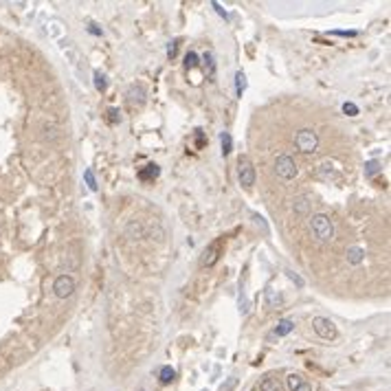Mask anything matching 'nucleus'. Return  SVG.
Masks as SVG:
<instances>
[{
    "mask_svg": "<svg viewBox=\"0 0 391 391\" xmlns=\"http://www.w3.org/2000/svg\"><path fill=\"white\" fill-rule=\"evenodd\" d=\"M310 228H312V233L321 242H330L334 238V224H332V220L326 216V213H314V216L310 218Z\"/></svg>",
    "mask_w": 391,
    "mask_h": 391,
    "instance_id": "1",
    "label": "nucleus"
},
{
    "mask_svg": "<svg viewBox=\"0 0 391 391\" xmlns=\"http://www.w3.org/2000/svg\"><path fill=\"white\" fill-rule=\"evenodd\" d=\"M294 145H297V150L304 152V154H314L319 150V136H316L314 130L304 128L294 134Z\"/></svg>",
    "mask_w": 391,
    "mask_h": 391,
    "instance_id": "2",
    "label": "nucleus"
},
{
    "mask_svg": "<svg viewBox=\"0 0 391 391\" xmlns=\"http://www.w3.org/2000/svg\"><path fill=\"white\" fill-rule=\"evenodd\" d=\"M275 172L282 180H292L294 176L299 174V167L290 154H282V156H277V160H275Z\"/></svg>",
    "mask_w": 391,
    "mask_h": 391,
    "instance_id": "3",
    "label": "nucleus"
},
{
    "mask_svg": "<svg viewBox=\"0 0 391 391\" xmlns=\"http://www.w3.org/2000/svg\"><path fill=\"white\" fill-rule=\"evenodd\" d=\"M312 328L316 332V336H321L323 341H334L336 338V326L330 319H326V316H314Z\"/></svg>",
    "mask_w": 391,
    "mask_h": 391,
    "instance_id": "4",
    "label": "nucleus"
},
{
    "mask_svg": "<svg viewBox=\"0 0 391 391\" xmlns=\"http://www.w3.org/2000/svg\"><path fill=\"white\" fill-rule=\"evenodd\" d=\"M238 176H240V185L244 187V189H250V187L255 185V167L250 165V160L246 156H240Z\"/></svg>",
    "mask_w": 391,
    "mask_h": 391,
    "instance_id": "5",
    "label": "nucleus"
},
{
    "mask_svg": "<svg viewBox=\"0 0 391 391\" xmlns=\"http://www.w3.org/2000/svg\"><path fill=\"white\" fill-rule=\"evenodd\" d=\"M53 292H55V297L57 299H66V297H71L73 292H75V279H73L71 275H60L53 282Z\"/></svg>",
    "mask_w": 391,
    "mask_h": 391,
    "instance_id": "6",
    "label": "nucleus"
},
{
    "mask_svg": "<svg viewBox=\"0 0 391 391\" xmlns=\"http://www.w3.org/2000/svg\"><path fill=\"white\" fill-rule=\"evenodd\" d=\"M220 248H222V242L216 240V242H213V244H211L209 248L204 250V255H202V260H200V264H202L204 268H211L213 264H216V262L220 260Z\"/></svg>",
    "mask_w": 391,
    "mask_h": 391,
    "instance_id": "7",
    "label": "nucleus"
},
{
    "mask_svg": "<svg viewBox=\"0 0 391 391\" xmlns=\"http://www.w3.org/2000/svg\"><path fill=\"white\" fill-rule=\"evenodd\" d=\"M128 103L130 106H139V108L145 103V88L141 84H132L128 88Z\"/></svg>",
    "mask_w": 391,
    "mask_h": 391,
    "instance_id": "8",
    "label": "nucleus"
},
{
    "mask_svg": "<svg viewBox=\"0 0 391 391\" xmlns=\"http://www.w3.org/2000/svg\"><path fill=\"white\" fill-rule=\"evenodd\" d=\"M160 174V169H158V165H154V163H147L141 172H139V180H143V182H150V180H154L156 176Z\"/></svg>",
    "mask_w": 391,
    "mask_h": 391,
    "instance_id": "9",
    "label": "nucleus"
},
{
    "mask_svg": "<svg viewBox=\"0 0 391 391\" xmlns=\"http://www.w3.org/2000/svg\"><path fill=\"white\" fill-rule=\"evenodd\" d=\"M257 391H282V385H279L277 378L266 376V378H262L260 382H257Z\"/></svg>",
    "mask_w": 391,
    "mask_h": 391,
    "instance_id": "10",
    "label": "nucleus"
},
{
    "mask_svg": "<svg viewBox=\"0 0 391 391\" xmlns=\"http://www.w3.org/2000/svg\"><path fill=\"white\" fill-rule=\"evenodd\" d=\"M363 260H365V250H363V248H358V246L348 248V262H350V264H354V266H356V264H360Z\"/></svg>",
    "mask_w": 391,
    "mask_h": 391,
    "instance_id": "11",
    "label": "nucleus"
},
{
    "mask_svg": "<svg viewBox=\"0 0 391 391\" xmlns=\"http://www.w3.org/2000/svg\"><path fill=\"white\" fill-rule=\"evenodd\" d=\"M282 294L279 292H275V288H266V304L270 306V308H279L282 306Z\"/></svg>",
    "mask_w": 391,
    "mask_h": 391,
    "instance_id": "12",
    "label": "nucleus"
},
{
    "mask_svg": "<svg viewBox=\"0 0 391 391\" xmlns=\"http://www.w3.org/2000/svg\"><path fill=\"white\" fill-rule=\"evenodd\" d=\"M292 328H294V323H292L290 319H284V321L275 328V332H272V334H275V336H286V334H290V332H292Z\"/></svg>",
    "mask_w": 391,
    "mask_h": 391,
    "instance_id": "13",
    "label": "nucleus"
},
{
    "mask_svg": "<svg viewBox=\"0 0 391 391\" xmlns=\"http://www.w3.org/2000/svg\"><path fill=\"white\" fill-rule=\"evenodd\" d=\"M176 378V372H174V367H169V365H165L163 370H160V374H158V380L163 382V385H169Z\"/></svg>",
    "mask_w": 391,
    "mask_h": 391,
    "instance_id": "14",
    "label": "nucleus"
},
{
    "mask_svg": "<svg viewBox=\"0 0 391 391\" xmlns=\"http://www.w3.org/2000/svg\"><path fill=\"white\" fill-rule=\"evenodd\" d=\"M220 143H222V154H224V156H228V154H231V150H233V139H231V134H228V132H222V134H220Z\"/></svg>",
    "mask_w": 391,
    "mask_h": 391,
    "instance_id": "15",
    "label": "nucleus"
},
{
    "mask_svg": "<svg viewBox=\"0 0 391 391\" xmlns=\"http://www.w3.org/2000/svg\"><path fill=\"white\" fill-rule=\"evenodd\" d=\"M204 68H206V75H209L213 79V75H216V60H213V55L211 53H204Z\"/></svg>",
    "mask_w": 391,
    "mask_h": 391,
    "instance_id": "16",
    "label": "nucleus"
},
{
    "mask_svg": "<svg viewBox=\"0 0 391 391\" xmlns=\"http://www.w3.org/2000/svg\"><path fill=\"white\" fill-rule=\"evenodd\" d=\"M235 90H238L240 97H242V93L246 90V75L242 71H238V75H235Z\"/></svg>",
    "mask_w": 391,
    "mask_h": 391,
    "instance_id": "17",
    "label": "nucleus"
},
{
    "mask_svg": "<svg viewBox=\"0 0 391 391\" xmlns=\"http://www.w3.org/2000/svg\"><path fill=\"white\" fill-rule=\"evenodd\" d=\"M95 88H97L99 93H103L108 88V82H106V75L103 73H99V71H95Z\"/></svg>",
    "mask_w": 391,
    "mask_h": 391,
    "instance_id": "18",
    "label": "nucleus"
},
{
    "mask_svg": "<svg viewBox=\"0 0 391 391\" xmlns=\"http://www.w3.org/2000/svg\"><path fill=\"white\" fill-rule=\"evenodd\" d=\"M84 180H86L88 189H90V191H97V180H95V172H93L90 167H88L86 172H84Z\"/></svg>",
    "mask_w": 391,
    "mask_h": 391,
    "instance_id": "19",
    "label": "nucleus"
},
{
    "mask_svg": "<svg viewBox=\"0 0 391 391\" xmlns=\"http://www.w3.org/2000/svg\"><path fill=\"white\" fill-rule=\"evenodd\" d=\"M286 382H288V389H290V391H297V387L301 385V382H304V376H301V374H290Z\"/></svg>",
    "mask_w": 391,
    "mask_h": 391,
    "instance_id": "20",
    "label": "nucleus"
},
{
    "mask_svg": "<svg viewBox=\"0 0 391 391\" xmlns=\"http://www.w3.org/2000/svg\"><path fill=\"white\" fill-rule=\"evenodd\" d=\"M198 66V55L194 53V51H189V53L185 55V68L189 71V68H196Z\"/></svg>",
    "mask_w": 391,
    "mask_h": 391,
    "instance_id": "21",
    "label": "nucleus"
},
{
    "mask_svg": "<svg viewBox=\"0 0 391 391\" xmlns=\"http://www.w3.org/2000/svg\"><path fill=\"white\" fill-rule=\"evenodd\" d=\"M308 204H310L308 198H297V200H294V211H297V213H306Z\"/></svg>",
    "mask_w": 391,
    "mask_h": 391,
    "instance_id": "22",
    "label": "nucleus"
},
{
    "mask_svg": "<svg viewBox=\"0 0 391 391\" xmlns=\"http://www.w3.org/2000/svg\"><path fill=\"white\" fill-rule=\"evenodd\" d=\"M380 172V165L376 163V160H370V163L365 165V176H376Z\"/></svg>",
    "mask_w": 391,
    "mask_h": 391,
    "instance_id": "23",
    "label": "nucleus"
},
{
    "mask_svg": "<svg viewBox=\"0 0 391 391\" xmlns=\"http://www.w3.org/2000/svg\"><path fill=\"white\" fill-rule=\"evenodd\" d=\"M235 385H238V378L235 376H231L226 382H222V387H220V391H233L235 389Z\"/></svg>",
    "mask_w": 391,
    "mask_h": 391,
    "instance_id": "24",
    "label": "nucleus"
},
{
    "mask_svg": "<svg viewBox=\"0 0 391 391\" xmlns=\"http://www.w3.org/2000/svg\"><path fill=\"white\" fill-rule=\"evenodd\" d=\"M108 121H110V123H119V121H121L119 110H117V108H110V110H108Z\"/></svg>",
    "mask_w": 391,
    "mask_h": 391,
    "instance_id": "25",
    "label": "nucleus"
},
{
    "mask_svg": "<svg viewBox=\"0 0 391 391\" xmlns=\"http://www.w3.org/2000/svg\"><path fill=\"white\" fill-rule=\"evenodd\" d=\"M343 112L350 114V117H356V114H358V108L354 106V103H343Z\"/></svg>",
    "mask_w": 391,
    "mask_h": 391,
    "instance_id": "26",
    "label": "nucleus"
},
{
    "mask_svg": "<svg viewBox=\"0 0 391 391\" xmlns=\"http://www.w3.org/2000/svg\"><path fill=\"white\" fill-rule=\"evenodd\" d=\"M297 391H316V389H314V385H312V382L304 380V382H301V385L297 387Z\"/></svg>",
    "mask_w": 391,
    "mask_h": 391,
    "instance_id": "27",
    "label": "nucleus"
},
{
    "mask_svg": "<svg viewBox=\"0 0 391 391\" xmlns=\"http://www.w3.org/2000/svg\"><path fill=\"white\" fill-rule=\"evenodd\" d=\"M176 51H178V40H174L172 44H169V49H167V55H169V57H174V55H176Z\"/></svg>",
    "mask_w": 391,
    "mask_h": 391,
    "instance_id": "28",
    "label": "nucleus"
},
{
    "mask_svg": "<svg viewBox=\"0 0 391 391\" xmlns=\"http://www.w3.org/2000/svg\"><path fill=\"white\" fill-rule=\"evenodd\" d=\"M196 143H198V147H204V136H202V132H198V134H196Z\"/></svg>",
    "mask_w": 391,
    "mask_h": 391,
    "instance_id": "29",
    "label": "nucleus"
},
{
    "mask_svg": "<svg viewBox=\"0 0 391 391\" xmlns=\"http://www.w3.org/2000/svg\"><path fill=\"white\" fill-rule=\"evenodd\" d=\"M213 9H216V11H218V13H220V16H222V18H226V11H224L222 7L218 5V3H213Z\"/></svg>",
    "mask_w": 391,
    "mask_h": 391,
    "instance_id": "30",
    "label": "nucleus"
},
{
    "mask_svg": "<svg viewBox=\"0 0 391 391\" xmlns=\"http://www.w3.org/2000/svg\"><path fill=\"white\" fill-rule=\"evenodd\" d=\"M88 31H90V33H95V35H101V31H99V29H97V27H93V25L88 27Z\"/></svg>",
    "mask_w": 391,
    "mask_h": 391,
    "instance_id": "31",
    "label": "nucleus"
}]
</instances>
